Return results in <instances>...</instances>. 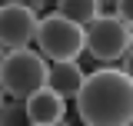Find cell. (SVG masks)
I'll return each mask as SVG.
<instances>
[{
  "label": "cell",
  "instance_id": "cell-4",
  "mask_svg": "<svg viewBox=\"0 0 133 126\" xmlns=\"http://www.w3.org/2000/svg\"><path fill=\"white\" fill-rule=\"evenodd\" d=\"M133 47V27H127L116 13H100L93 23H87V53L100 63L123 60Z\"/></svg>",
  "mask_w": 133,
  "mask_h": 126
},
{
  "label": "cell",
  "instance_id": "cell-11",
  "mask_svg": "<svg viewBox=\"0 0 133 126\" xmlns=\"http://www.w3.org/2000/svg\"><path fill=\"white\" fill-rule=\"evenodd\" d=\"M123 70H127V76L133 80V47L127 50V57H123Z\"/></svg>",
  "mask_w": 133,
  "mask_h": 126
},
{
  "label": "cell",
  "instance_id": "cell-9",
  "mask_svg": "<svg viewBox=\"0 0 133 126\" xmlns=\"http://www.w3.org/2000/svg\"><path fill=\"white\" fill-rule=\"evenodd\" d=\"M0 123L10 126V123H27V110H23V100H3V106H0Z\"/></svg>",
  "mask_w": 133,
  "mask_h": 126
},
{
  "label": "cell",
  "instance_id": "cell-13",
  "mask_svg": "<svg viewBox=\"0 0 133 126\" xmlns=\"http://www.w3.org/2000/svg\"><path fill=\"white\" fill-rule=\"evenodd\" d=\"M3 57H7V47H3V43H0V63H3Z\"/></svg>",
  "mask_w": 133,
  "mask_h": 126
},
{
  "label": "cell",
  "instance_id": "cell-12",
  "mask_svg": "<svg viewBox=\"0 0 133 126\" xmlns=\"http://www.w3.org/2000/svg\"><path fill=\"white\" fill-rule=\"evenodd\" d=\"M27 7H33V10H43V0H23Z\"/></svg>",
  "mask_w": 133,
  "mask_h": 126
},
{
  "label": "cell",
  "instance_id": "cell-6",
  "mask_svg": "<svg viewBox=\"0 0 133 126\" xmlns=\"http://www.w3.org/2000/svg\"><path fill=\"white\" fill-rule=\"evenodd\" d=\"M23 110H27V123L33 126H60L66 120V100L50 86H40L37 93H30L23 100Z\"/></svg>",
  "mask_w": 133,
  "mask_h": 126
},
{
  "label": "cell",
  "instance_id": "cell-3",
  "mask_svg": "<svg viewBox=\"0 0 133 126\" xmlns=\"http://www.w3.org/2000/svg\"><path fill=\"white\" fill-rule=\"evenodd\" d=\"M33 43L40 47V53L50 63L53 60H77L87 50V27L63 17V13H47L37 23V40Z\"/></svg>",
  "mask_w": 133,
  "mask_h": 126
},
{
  "label": "cell",
  "instance_id": "cell-2",
  "mask_svg": "<svg viewBox=\"0 0 133 126\" xmlns=\"http://www.w3.org/2000/svg\"><path fill=\"white\" fill-rule=\"evenodd\" d=\"M50 63L40 50H7V57L0 63V86L10 100H27L30 93H37L40 86H47Z\"/></svg>",
  "mask_w": 133,
  "mask_h": 126
},
{
  "label": "cell",
  "instance_id": "cell-5",
  "mask_svg": "<svg viewBox=\"0 0 133 126\" xmlns=\"http://www.w3.org/2000/svg\"><path fill=\"white\" fill-rule=\"evenodd\" d=\"M37 23L40 13L27 7L23 0H10L0 3V43L7 50H23L37 40Z\"/></svg>",
  "mask_w": 133,
  "mask_h": 126
},
{
  "label": "cell",
  "instance_id": "cell-14",
  "mask_svg": "<svg viewBox=\"0 0 133 126\" xmlns=\"http://www.w3.org/2000/svg\"><path fill=\"white\" fill-rule=\"evenodd\" d=\"M3 100H7V93H3V86H0V106H3Z\"/></svg>",
  "mask_w": 133,
  "mask_h": 126
},
{
  "label": "cell",
  "instance_id": "cell-7",
  "mask_svg": "<svg viewBox=\"0 0 133 126\" xmlns=\"http://www.w3.org/2000/svg\"><path fill=\"white\" fill-rule=\"evenodd\" d=\"M83 80H87V73H83V66H80L77 60H53V63H50L47 86H50V90H57L63 100H77Z\"/></svg>",
  "mask_w": 133,
  "mask_h": 126
},
{
  "label": "cell",
  "instance_id": "cell-8",
  "mask_svg": "<svg viewBox=\"0 0 133 126\" xmlns=\"http://www.w3.org/2000/svg\"><path fill=\"white\" fill-rule=\"evenodd\" d=\"M57 13H63V17L87 27V23H93L103 13V3L100 0H57Z\"/></svg>",
  "mask_w": 133,
  "mask_h": 126
},
{
  "label": "cell",
  "instance_id": "cell-1",
  "mask_svg": "<svg viewBox=\"0 0 133 126\" xmlns=\"http://www.w3.org/2000/svg\"><path fill=\"white\" fill-rule=\"evenodd\" d=\"M77 116L87 126H130L133 123V80L127 70L103 66L87 73L77 93Z\"/></svg>",
  "mask_w": 133,
  "mask_h": 126
},
{
  "label": "cell",
  "instance_id": "cell-10",
  "mask_svg": "<svg viewBox=\"0 0 133 126\" xmlns=\"http://www.w3.org/2000/svg\"><path fill=\"white\" fill-rule=\"evenodd\" d=\"M116 17L127 27H133V0H116Z\"/></svg>",
  "mask_w": 133,
  "mask_h": 126
}]
</instances>
